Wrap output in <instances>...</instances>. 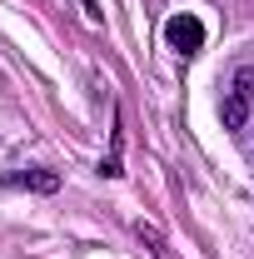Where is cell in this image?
Masks as SVG:
<instances>
[{
    "label": "cell",
    "mask_w": 254,
    "mask_h": 259,
    "mask_svg": "<svg viewBox=\"0 0 254 259\" xmlns=\"http://www.w3.org/2000/svg\"><path fill=\"white\" fill-rule=\"evenodd\" d=\"M164 35H170V45L185 50V55H194V50L204 45V25H199L194 15H175V20L164 25Z\"/></svg>",
    "instance_id": "6da1fadb"
},
{
    "label": "cell",
    "mask_w": 254,
    "mask_h": 259,
    "mask_svg": "<svg viewBox=\"0 0 254 259\" xmlns=\"http://www.w3.org/2000/svg\"><path fill=\"white\" fill-rule=\"evenodd\" d=\"M249 90H229L224 95V105H220V120H224V130H244V120H249Z\"/></svg>",
    "instance_id": "7a4b0ae2"
},
{
    "label": "cell",
    "mask_w": 254,
    "mask_h": 259,
    "mask_svg": "<svg viewBox=\"0 0 254 259\" xmlns=\"http://www.w3.org/2000/svg\"><path fill=\"white\" fill-rule=\"evenodd\" d=\"M10 185L35 190V194H55V190H60V175H55V169H30V175H15Z\"/></svg>",
    "instance_id": "3957f363"
},
{
    "label": "cell",
    "mask_w": 254,
    "mask_h": 259,
    "mask_svg": "<svg viewBox=\"0 0 254 259\" xmlns=\"http://www.w3.org/2000/svg\"><path fill=\"white\" fill-rule=\"evenodd\" d=\"M234 90H249V95H254V70H249V65L234 75Z\"/></svg>",
    "instance_id": "277c9868"
},
{
    "label": "cell",
    "mask_w": 254,
    "mask_h": 259,
    "mask_svg": "<svg viewBox=\"0 0 254 259\" xmlns=\"http://www.w3.org/2000/svg\"><path fill=\"white\" fill-rule=\"evenodd\" d=\"M85 10H90V20H100L105 10H100V0H85Z\"/></svg>",
    "instance_id": "5b68a950"
}]
</instances>
